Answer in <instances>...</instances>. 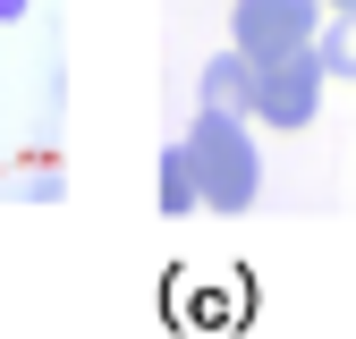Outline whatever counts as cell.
Masks as SVG:
<instances>
[{
	"label": "cell",
	"mask_w": 356,
	"mask_h": 339,
	"mask_svg": "<svg viewBox=\"0 0 356 339\" xmlns=\"http://www.w3.org/2000/svg\"><path fill=\"white\" fill-rule=\"evenodd\" d=\"M323 0H238V17H229V34H238V51L263 68V60H289V51H314V34H323Z\"/></svg>",
	"instance_id": "2"
},
{
	"label": "cell",
	"mask_w": 356,
	"mask_h": 339,
	"mask_svg": "<svg viewBox=\"0 0 356 339\" xmlns=\"http://www.w3.org/2000/svg\"><path fill=\"white\" fill-rule=\"evenodd\" d=\"M204 102H212V110H254V60H246V51H220V60L204 68Z\"/></svg>",
	"instance_id": "4"
},
{
	"label": "cell",
	"mask_w": 356,
	"mask_h": 339,
	"mask_svg": "<svg viewBox=\"0 0 356 339\" xmlns=\"http://www.w3.org/2000/svg\"><path fill=\"white\" fill-rule=\"evenodd\" d=\"M9 17H26V0H0V26H9Z\"/></svg>",
	"instance_id": "7"
},
{
	"label": "cell",
	"mask_w": 356,
	"mask_h": 339,
	"mask_svg": "<svg viewBox=\"0 0 356 339\" xmlns=\"http://www.w3.org/2000/svg\"><path fill=\"white\" fill-rule=\"evenodd\" d=\"M323 9H356V0H323Z\"/></svg>",
	"instance_id": "8"
},
{
	"label": "cell",
	"mask_w": 356,
	"mask_h": 339,
	"mask_svg": "<svg viewBox=\"0 0 356 339\" xmlns=\"http://www.w3.org/2000/svg\"><path fill=\"white\" fill-rule=\"evenodd\" d=\"M314 110H323V60L314 51H289V60H263L254 68V119L305 127Z\"/></svg>",
	"instance_id": "3"
},
{
	"label": "cell",
	"mask_w": 356,
	"mask_h": 339,
	"mask_svg": "<svg viewBox=\"0 0 356 339\" xmlns=\"http://www.w3.org/2000/svg\"><path fill=\"white\" fill-rule=\"evenodd\" d=\"M187 161H195V195L212 204V212H246L254 204V187H263V161H254V144H246V127H238V110H195V127H187Z\"/></svg>",
	"instance_id": "1"
},
{
	"label": "cell",
	"mask_w": 356,
	"mask_h": 339,
	"mask_svg": "<svg viewBox=\"0 0 356 339\" xmlns=\"http://www.w3.org/2000/svg\"><path fill=\"white\" fill-rule=\"evenodd\" d=\"M204 195H195V161H187V144H170L161 153V212L178 221V212H195Z\"/></svg>",
	"instance_id": "6"
},
{
	"label": "cell",
	"mask_w": 356,
	"mask_h": 339,
	"mask_svg": "<svg viewBox=\"0 0 356 339\" xmlns=\"http://www.w3.org/2000/svg\"><path fill=\"white\" fill-rule=\"evenodd\" d=\"M314 60L323 76H356V9H331V26L314 34Z\"/></svg>",
	"instance_id": "5"
}]
</instances>
